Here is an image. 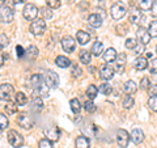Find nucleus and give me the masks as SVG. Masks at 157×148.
<instances>
[{
    "instance_id": "obj_1",
    "label": "nucleus",
    "mask_w": 157,
    "mask_h": 148,
    "mask_svg": "<svg viewBox=\"0 0 157 148\" xmlns=\"http://www.w3.org/2000/svg\"><path fill=\"white\" fill-rule=\"evenodd\" d=\"M30 32L34 36H42L46 32V21L45 18H36L30 24Z\"/></svg>"
},
{
    "instance_id": "obj_2",
    "label": "nucleus",
    "mask_w": 157,
    "mask_h": 148,
    "mask_svg": "<svg viewBox=\"0 0 157 148\" xmlns=\"http://www.w3.org/2000/svg\"><path fill=\"white\" fill-rule=\"evenodd\" d=\"M8 142H9V144H11L12 147L20 148V147H22V144H24V138L16 130H11L8 132Z\"/></svg>"
},
{
    "instance_id": "obj_3",
    "label": "nucleus",
    "mask_w": 157,
    "mask_h": 148,
    "mask_svg": "<svg viewBox=\"0 0 157 148\" xmlns=\"http://www.w3.org/2000/svg\"><path fill=\"white\" fill-rule=\"evenodd\" d=\"M14 95V89L11 84L8 83H3L0 87V98L2 101H11Z\"/></svg>"
},
{
    "instance_id": "obj_4",
    "label": "nucleus",
    "mask_w": 157,
    "mask_h": 148,
    "mask_svg": "<svg viewBox=\"0 0 157 148\" xmlns=\"http://www.w3.org/2000/svg\"><path fill=\"white\" fill-rule=\"evenodd\" d=\"M39 13V9L34 6V4H26L25 8L22 9V16L26 18L28 21H34Z\"/></svg>"
},
{
    "instance_id": "obj_5",
    "label": "nucleus",
    "mask_w": 157,
    "mask_h": 148,
    "mask_svg": "<svg viewBox=\"0 0 157 148\" xmlns=\"http://www.w3.org/2000/svg\"><path fill=\"white\" fill-rule=\"evenodd\" d=\"M126 12H127V9H126V7H124L122 3H115V4H113L111 8H110L111 17L114 18V20H121V18H123V17L126 16Z\"/></svg>"
},
{
    "instance_id": "obj_6",
    "label": "nucleus",
    "mask_w": 157,
    "mask_h": 148,
    "mask_svg": "<svg viewBox=\"0 0 157 148\" xmlns=\"http://www.w3.org/2000/svg\"><path fill=\"white\" fill-rule=\"evenodd\" d=\"M130 134L127 132L126 130L123 129H121V130H118L117 131V144L121 148H127L128 147V142H130Z\"/></svg>"
},
{
    "instance_id": "obj_7",
    "label": "nucleus",
    "mask_w": 157,
    "mask_h": 148,
    "mask_svg": "<svg viewBox=\"0 0 157 148\" xmlns=\"http://www.w3.org/2000/svg\"><path fill=\"white\" fill-rule=\"evenodd\" d=\"M43 79H45V83L50 88H52V89H56V88H58V85H59V76H58V73H55L54 71H47L45 73V76H43Z\"/></svg>"
},
{
    "instance_id": "obj_8",
    "label": "nucleus",
    "mask_w": 157,
    "mask_h": 148,
    "mask_svg": "<svg viewBox=\"0 0 157 148\" xmlns=\"http://www.w3.org/2000/svg\"><path fill=\"white\" fill-rule=\"evenodd\" d=\"M13 17H14V12L12 8L9 7H2V11H0V20H2L3 24H9L13 21Z\"/></svg>"
},
{
    "instance_id": "obj_9",
    "label": "nucleus",
    "mask_w": 157,
    "mask_h": 148,
    "mask_svg": "<svg viewBox=\"0 0 157 148\" xmlns=\"http://www.w3.org/2000/svg\"><path fill=\"white\" fill-rule=\"evenodd\" d=\"M136 37H137V42L139 43H141V45H148L149 43V41H151V34H149V32L147 30V29H144L143 26L141 28H139L137 29V32H136Z\"/></svg>"
},
{
    "instance_id": "obj_10",
    "label": "nucleus",
    "mask_w": 157,
    "mask_h": 148,
    "mask_svg": "<svg viewBox=\"0 0 157 148\" xmlns=\"http://www.w3.org/2000/svg\"><path fill=\"white\" fill-rule=\"evenodd\" d=\"M144 20V14H143V11L137 8H134L130 13V22L132 25H140Z\"/></svg>"
},
{
    "instance_id": "obj_11",
    "label": "nucleus",
    "mask_w": 157,
    "mask_h": 148,
    "mask_svg": "<svg viewBox=\"0 0 157 148\" xmlns=\"http://www.w3.org/2000/svg\"><path fill=\"white\" fill-rule=\"evenodd\" d=\"M62 47H63V50H64L66 53H73L75 51V49H76V42H75V39H73L71 36H67L62 39Z\"/></svg>"
},
{
    "instance_id": "obj_12",
    "label": "nucleus",
    "mask_w": 157,
    "mask_h": 148,
    "mask_svg": "<svg viewBox=\"0 0 157 148\" xmlns=\"http://www.w3.org/2000/svg\"><path fill=\"white\" fill-rule=\"evenodd\" d=\"M17 123H18V126H21L22 129H32V126H33V119L30 117H29L26 113H21L18 117H17Z\"/></svg>"
},
{
    "instance_id": "obj_13",
    "label": "nucleus",
    "mask_w": 157,
    "mask_h": 148,
    "mask_svg": "<svg viewBox=\"0 0 157 148\" xmlns=\"http://www.w3.org/2000/svg\"><path fill=\"white\" fill-rule=\"evenodd\" d=\"M114 76V68L110 64H104L100 70V77L102 80H110Z\"/></svg>"
},
{
    "instance_id": "obj_14",
    "label": "nucleus",
    "mask_w": 157,
    "mask_h": 148,
    "mask_svg": "<svg viewBox=\"0 0 157 148\" xmlns=\"http://www.w3.org/2000/svg\"><path fill=\"white\" fill-rule=\"evenodd\" d=\"M131 140L134 142L135 144H140V143L144 140V132L140 129H134L131 131Z\"/></svg>"
},
{
    "instance_id": "obj_15",
    "label": "nucleus",
    "mask_w": 157,
    "mask_h": 148,
    "mask_svg": "<svg viewBox=\"0 0 157 148\" xmlns=\"http://www.w3.org/2000/svg\"><path fill=\"white\" fill-rule=\"evenodd\" d=\"M48 91H50V87H48L47 84L43 81L38 88H36V96L46 98V97H48Z\"/></svg>"
},
{
    "instance_id": "obj_16",
    "label": "nucleus",
    "mask_w": 157,
    "mask_h": 148,
    "mask_svg": "<svg viewBox=\"0 0 157 148\" xmlns=\"http://www.w3.org/2000/svg\"><path fill=\"white\" fill-rule=\"evenodd\" d=\"M117 51H115V49H113V47H109L107 50L104 53V60L106 63H111V62H114L117 60Z\"/></svg>"
},
{
    "instance_id": "obj_17",
    "label": "nucleus",
    "mask_w": 157,
    "mask_h": 148,
    "mask_svg": "<svg viewBox=\"0 0 157 148\" xmlns=\"http://www.w3.org/2000/svg\"><path fill=\"white\" fill-rule=\"evenodd\" d=\"M148 67V62H147V59L144 56H137L134 62V68L137 71H143L145 68Z\"/></svg>"
},
{
    "instance_id": "obj_18",
    "label": "nucleus",
    "mask_w": 157,
    "mask_h": 148,
    "mask_svg": "<svg viewBox=\"0 0 157 148\" xmlns=\"http://www.w3.org/2000/svg\"><path fill=\"white\" fill-rule=\"evenodd\" d=\"M76 39L80 45H86L90 41V36H89V33H86L84 30H78L76 33Z\"/></svg>"
},
{
    "instance_id": "obj_19",
    "label": "nucleus",
    "mask_w": 157,
    "mask_h": 148,
    "mask_svg": "<svg viewBox=\"0 0 157 148\" xmlns=\"http://www.w3.org/2000/svg\"><path fill=\"white\" fill-rule=\"evenodd\" d=\"M88 22H89V25L93 28H100L102 25V17L97 13H93L89 16V18H88Z\"/></svg>"
},
{
    "instance_id": "obj_20",
    "label": "nucleus",
    "mask_w": 157,
    "mask_h": 148,
    "mask_svg": "<svg viewBox=\"0 0 157 148\" xmlns=\"http://www.w3.org/2000/svg\"><path fill=\"white\" fill-rule=\"evenodd\" d=\"M75 146L76 148H89L90 147V142L86 136L81 135V136H77L76 140H75Z\"/></svg>"
},
{
    "instance_id": "obj_21",
    "label": "nucleus",
    "mask_w": 157,
    "mask_h": 148,
    "mask_svg": "<svg viewBox=\"0 0 157 148\" xmlns=\"http://www.w3.org/2000/svg\"><path fill=\"white\" fill-rule=\"evenodd\" d=\"M126 54L124 53H121V55L117 58V71L118 73H123L124 71V66H126Z\"/></svg>"
},
{
    "instance_id": "obj_22",
    "label": "nucleus",
    "mask_w": 157,
    "mask_h": 148,
    "mask_svg": "<svg viewBox=\"0 0 157 148\" xmlns=\"http://www.w3.org/2000/svg\"><path fill=\"white\" fill-rule=\"evenodd\" d=\"M45 134L47 136V139H50L51 142H56L59 139V134H60V131H59L58 127H51V129H48L45 131Z\"/></svg>"
},
{
    "instance_id": "obj_23",
    "label": "nucleus",
    "mask_w": 157,
    "mask_h": 148,
    "mask_svg": "<svg viewBox=\"0 0 157 148\" xmlns=\"http://www.w3.org/2000/svg\"><path fill=\"white\" fill-rule=\"evenodd\" d=\"M55 64H56L58 67H60V68H67V67L71 66V60H70V59H68L67 56L59 55V56H56V59H55Z\"/></svg>"
},
{
    "instance_id": "obj_24",
    "label": "nucleus",
    "mask_w": 157,
    "mask_h": 148,
    "mask_svg": "<svg viewBox=\"0 0 157 148\" xmlns=\"http://www.w3.org/2000/svg\"><path fill=\"white\" fill-rule=\"evenodd\" d=\"M123 91H124V93H127V95H134V93L137 91V87L132 80H128V81L124 83Z\"/></svg>"
},
{
    "instance_id": "obj_25",
    "label": "nucleus",
    "mask_w": 157,
    "mask_h": 148,
    "mask_svg": "<svg viewBox=\"0 0 157 148\" xmlns=\"http://www.w3.org/2000/svg\"><path fill=\"white\" fill-rule=\"evenodd\" d=\"M102 51H104V43L100 42V41H96L94 43H93V46H92V54L93 55H96V56H100Z\"/></svg>"
},
{
    "instance_id": "obj_26",
    "label": "nucleus",
    "mask_w": 157,
    "mask_h": 148,
    "mask_svg": "<svg viewBox=\"0 0 157 148\" xmlns=\"http://www.w3.org/2000/svg\"><path fill=\"white\" fill-rule=\"evenodd\" d=\"M43 81H42V75H39V73H36V75H33L30 77V80H29V84H30V87L32 88H38L39 85H41Z\"/></svg>"
},
{
    "instance_id": "obj_27",
    "label": "nucleus",
    "mask_w": 157,
    "mask_h": 148,
    "mask_svg": "<svg viewBox=\"0 0 157 148\" xmlns=\"http://www.w3.org/2000/svg\"><path fill=\"white\" fill-rule=\"evenodd\" d=\"M70 106H71V110L73 114H78L81 110V103L78 101V98H72L70 101Z\"/></svg>"
},
{
    "instance_id": "obj_28",
    "label": "nucleus",
    "mask_w": 157,
    "mask_h": 148,
    "mask_svg": "<svg viewBox=\"0 0 157 148\" xmlns=\"http://www.w3.org/2000/svg\"><path fill=\"white\" fill-rule=\"evenodd\" d=\"M14 100H16V103L18 106H24V105H26V102H28V97H26V95H24L22 92H18L14 95Z\"/></svg>"
},
{
    "instance_id": "obj_29",
    "label": "nucleus",
    "mask_w": 157,
    "mask_h": 148,
    "mask_svg": "<svg viewBox=\"0 0 157 148\" xmlns=\"http://www.w3.org/2000/svg\"><path fill=\"white\" fill-rule=\"evenodd\" d=\"M78 58H80V62L82 63V64H89L90 60H92L90 53H89V51H86V50L80 51V55H78Z\"/></svg>"
},
{
    "instance_id": "obj_30",
    "label": "nucleus",
    "mask_w": 157,
    "mask_h": 148,
    "mask_svg": "<svg viewBox=\"0 0 157 148\" xmlns=\"http://www.w3.org/2000/svg\"><path fill=\"white\" fill-rule=\"evenodd\" d=\"M26 56L29 58V59H32V60H33V59H36L37 56H38V49L36 47V46H29L28 49H26Z\"/></svg>"
},
{
    "instance_id": "obj_31",
    "label": "nucleus",
    "mask_w": 157,
    "mask_h": 148,
    "mask_svg": "<svg viewBox=\"0 0 157 148\" xmlns=\"http://www.w3.org/2000/svg\"><path fill=\"white\" fill-rule=\"evenodd\" d=\"M153 6V0H139V7L141 11H151Z\"/></svg>"
},
{
    "instance_id": "obj_32",
    "label": "nucleus",
    "mask_w": 157,
    "mask_h": 148,
    "mask_svg": "<svg viewBox=\"0 0 157 148\" xmlns=\"http://www.w3.org/2000/svg\"><path fill=\"white\" fill-rule=\"evenodd\" d=\"M134 103H135V101H134V98H132L131 95H127L123 98V101H122V105H123L124 109H131V107L134 106Z\"/></svg>"
},
{
    "instance_id": "obj_33",
    "label": "nucleus",
    "mask_w": 157,
    "mask_h": 148,
    "mask_svg": "<svg viewBox=\"0 0 157 148\" xmlns=\"http://www.w3.org/2000/svg\"><path fill=\"white\" fill-rule=\"evenodd\" d=\"M98 95V88L96 85H89L86 89V96L89 97V100H93L96 98V96Z\"/></svg>"
},
{
    "instance_id": "obj_34",
    "label": "nucleus",
    "mask_w": 157,
    "mask_h": 148,
    "mask_svg": "<svg viewBox=\"0 0 157 148\" xmlns=\"http://www.w3.org/2000/svg\"><path fill=\"white\" fill-rule=\"evenodd\" d=\"M148 106L152 111H157V95H152L148 98Z\"/></svg>"
},
{
    "instance_id": "obj_35",
    "label": "nucleus",
    "mask_w": 157,
    "mask_h": 148,
    "mask_svg": "<svg viewBox=\"0 0 157 148\" xmlns=\"http://www.w3.org/2000/svg\"><path fill=\"white\" fill-rule=\"evenodd\" d=\"M32 105L34 109H38V110H42L43 109V101H42V97H34L33 101H32Z\"/></svg>"
},
{
    "instance_id": "obj_36",
    "label": "nucleus",
    "mask_w": 157,
    "mask_h": 148,
    "mask_svg": "<svg viewBox=\"0 0 157 148\" xmlns=\"http://www.w3.org/2000/svg\"><path fill=\"white\" fill-rule=\"evenodd\" d=\"M84 109L86 113H94L96 109H97V106H96V103L93 102L92 100H88L85 103H84Z\"/></svg>"
},
{
    "instance_id": "obj_37",
    "label": "nucleus",
    "mask_w": 157,
    "mask_h": 148,
    "mask_svg": "<svg viewBox=\"0 0 157 148\" xmlns=\"http://www.w3.org/2000/svg\"><path fill=\"white\" fill-rule=\"evenodd\" d=\"M17 103H7L6 105V113L9 115H16L17 113Z\"/></svg>"
},
{
    "instance_id": "obj_38",
    "label": "nucleus",
    "mask_w": 157,
    "mask_h": 148,
    "mask_svg": "<svg viewBox=\"0 0 157 148\" xmlns=\"http://www.w3.org/2000/svg\"><path fill=\"white\" fill-rule=\"evenodd\" d=\"M8 125H9V122H8V118L6 117V114L4 113H2L0 114V130L2 131H4L8 127Z\"/></svg>"
},
{
    "instance_id": "obj_39",
    "label": "nucleus",
    "mask_w": 157,
    "mask_h": 148,
    "mask_svg": "<svg viewBox=\"0 0 157 148\" xmlns=\"http://www.w3.org/2000/svg\"><path fill=\"white\" fill-rule=\"evenodd\" d=\"M111 91H113V88H111L110 84H107V83L102 84V85L100 87V92L102 93V95H105V96H109L111 93Z\"/></svg>"
},
{
    "instance_id": "obj_40",
    "label": "nucleus",
    "mask_w": 157,
    "mask_h": 148,
    "mask_svg": "<svg viewBox=\"0 0 157 148\" xmlns=\"http://www.w3.org/2000/svg\"><path fill=\"white\" fill-rule=\"evenodd\" d=\"M148 32H149V34H151V37H152V38L157 37V21H152V22L149 24Z\"/></svg>"
},
{
    "instance_id": "obj_41",
    "label": "nucleus",
    "mask_w": 157,
    "mask_h": 148,
    "mask_svg": "<svg viewBox=\"0 0 157 148\" xmlns=\"http://www.w3.org/2000/svg\"><path fill=\"white\" fill-rule=\"evenodd\" d=\"M38 148H52V142L50 139H47V138H45V139L39 140Z\"/></svg>"
},
{
    "instance_id": "obj_42",
    "label": "nucleus",
    "mask_w": 157,
    "mask_h": 148,
    "mask_svg": "<svg viewBox=\"0 0 157 148\" xmlns=\"http://www.w3.org/2000/svg\"><path fill=\"white\" fill-rule=\"evenodd\" d=\"M137 43L139 42H136V39H134V38H128V39H126V47L128 49V50H134V49L137 46Z\"/></svg>"
},
{
    "instance_id": "obj_43",
    "label": "nucleus",
    "mask_w": 157,
    "mask_h": 148,
    "mask_svg": "<svg viewBox=\"0 0 157 148\" xmlns=\"http://www.w3.org/2000/svg\"><path fill=\"white\" fill-rule=\"evenodd\" d=\"M46 4H47V7L48 8H51V9H56L60 7V0H46Z\"/></svg>"
},
{
    "instance_id": "obj_44",
    "label": "nucleus",
    "mask_w": 157,
    "mask_h": 148,
    "mask_svg": "<svg viewBox=\"0 0 157 148\" xmlns=\"http://www.w3.org/2000/svg\"><path fill=\"white\" fill-rule=\"evenodd\" d=\"M151 81H149V79L148 77H144V79H141V81H140V88L141 89H144V91H148L149 88H151Z\"/></svg>"
},
{
    "instance_id": "obj_45",
    "label": "nucleus",
    "mask_w": 157,
    "mask_h": 148,
    "mask_svg": "<svg viewBox=\"0 0 157 148\" xmlns=\"http://www.w3.org/2000/svg\"><path fill=\"white\" fill-rule=\"evenodd\" d=\"M149 71H151V73H153V75L157 73V58H152V60L149 63Z\"/></svg>"
},
{
    "instance_id": "obj_46",
    "label": "nucleus",
    "mask_w": 157,
    "mask_h": 148,
    "mask_svg": "<svg viewBox=\"0 0 157 148\" xmlns=\"http://www.w3.org/2000/svg\"><path fill=\"white\" fill-rule=\"evenodd\" d=\"M81 68L78 67L77 64H72V71H71V73H72V76L73 77H80L81 76Z\"/></svg>"
},
{
    "instance_id": "obj_47",
    "label": "nucleus",
    "mask_w": 157,
    "mask_h": 148,
    "mask_svg": "<svg viewBox=\"0 0 157 148\" xmlns=\"http://www.w3.org/2000/svg\"><path fill=\"white\" fill-rule=\"evenodd\" d=\"M50 9H51V8H48V7H47V8H43L42 11H41L42 16H43V18H45V20H46V18H47V20H50V18L52 17V13H51Z\"/></svg>"
},
{
    "instance_id": "obj_48",
    "label": "nucleus",
    "mask_w": 157,
    "mask_h": 148,
    "mask_svg": "<svg viewBox=\"0 0 157 148\" xmlns=\"http://www.w3.org/2000/svg\"><path fill=\"white\" fill-rule=\"evenodd\" d=\"M0 38H2V43H0V46H2V49L4 50L8 45H9V39H8V37L6 36L4 33H2V36H0Z\"/></svg>"
},
{
    "instance_id": "obj_49",
    "label": "nucleus",
    "mask_w": 157,
    "mask_h": 148,
    "mask_svg": "<svg viewBox=\"0 0 157 148\" xmlns=\"http://www.w3.org/2000/svg\"><path fill=\"white\" fill-rule=\"evenodd\" d=\"M143 51H144V45H141V43H137V46L134 49V54H136V55H140Z\"/></svg>"
},
{
    "instance_id": "obj_50",
    "label": "nucleus",
    "mask_w": 157,
    "mask_h": 148,
    "mask_svg": "<svg viewBox=\"0 0 157 148\" xmlns=\"http://www.w3.org/2000/svg\"><path fill=\"white\" fill-rule=\"evenodd\" d=\"M151 12H152V16L157 17V0H153V6H152Z\"/></svg>"
},
{
    "instance_id": "obj_51",
    "label": "nucleus",
    "mask_w": 157,
    "mask_h": 148,
    "mask_svg": "<svg viewBox=\"0 0 157 148\" xmlns=\"http://www.w3.org/2000/svg\"><path fill=\"white\" fill-rule=\"evenodd\" d=\"M16 51H17V55H18L20 58H21V56L24 55V54L26 53V50H24L22 46H20V45H17V46H16Z\"/></svg>"
},
{
    "instance_id": "obj_52",
    "label": "nucleus",
    "mask_w": 157,
    "mask_h": 148,
    "mask_svg": "<svg viewBox=\"0 0 157 148\" xmlns=\"http://www.w3.org/2000/svg\"><path fill=\"white\" fill-rule=\"evenodd\" d=\"M26 0H13V3L14 4H22V3H25Z\"/></svg>"
},
{
    "instance_id": "obj_53",
    "label": "nucleus",
    "mask_w": 157,
    "mask_h": 148,
    "mask_svg": "<svg viewBox=\"0 0 157 148\" xmlns=\"http://www.w3.org/2000/svg\"><path fill=\"white\" fill-rule=\"evenodd\" d=\"M73 2H75V0H67V3H70V4H71V3H73Z\"/></svg>"
},
{
    "instance_id": "obj_54",
    "label": "nucleus",
    "mask_w": 157,
    "mask_h": 148,
    "mask_svg": "<svg viewBox=\"0 0 157 148\" xmlns=\"http://www.w3.org/2000/svg\"><path fill=\"white\" fill-rule=\"evenodd\" d=\"M4 3H6V0H2V7L4 6Z\"/></svg>"
},
{
    "instance_id": "obj_55",
    "label": "nucleus",
    "mask_w": 157,
    "mask_h": 148,
    "mask_svg": "<svg viewBox=\"0 0 157 148\" xmlns=\"http://www.w3.org/2000/svg\"><path fill=\"white\" fill-rule=\"evenodd\" d=\"M156 53H157V46H156Z\"/></svg>"
}]
</instances>
